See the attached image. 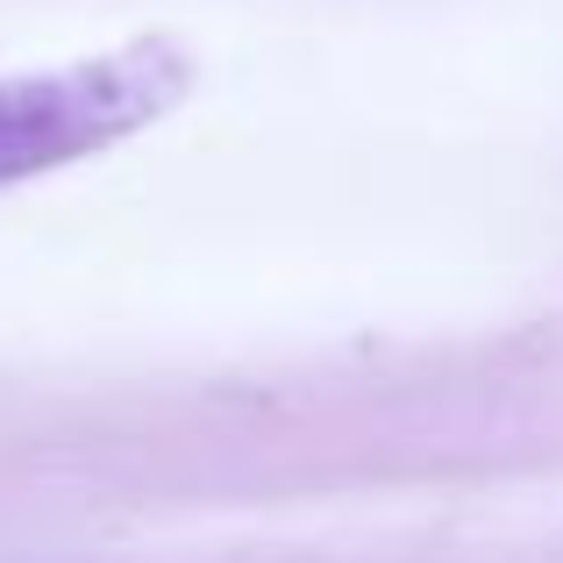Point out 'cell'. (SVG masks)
Masks as SVG:
<instances>
[{"label":"cell","instance_id":"6da1fadb","mask_svg":"<svg viewBox=\"0 0 563 563\" xmlns=\"http://www.w3.org/2000/svg\"><path fill=\"white\" fill-rule=\"evenodd\" d=\"M186 86L192 57L165 36H136L122 51L0 79V186H29L43 172L86 165V157L143 136L186 100Z\"/></svg>","mask_w":563,"mask_h":563}]
</instances>
